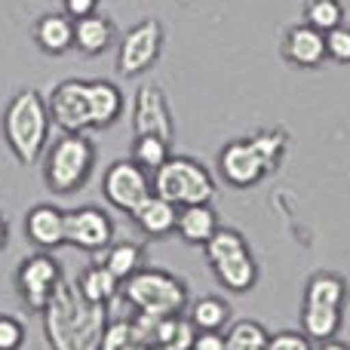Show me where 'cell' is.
I'll return each mask as SVG.
<instances>
[{"mask_svg": "<svg viewBox=\"0 0 350 350\" xmlns=\"http://www.w3.org/2000/svg\"><path fill=\"white\" fill-rule=\"evenodd\" d=\"M108 310L102 304L86 301L77 286L62 280L53 301L43 308V338L49 350H98L108 329Z\"/></svg>", "mask_w": 350, "mask_h": 350, "instance_id": "cell-1", "label": "cell"}, {"mask_svg": "<svg viewBox=\"0 0 350 350\" xmlns=\"http://www.w3.org/2000/svg\"><path fill=\"white\" fill-rule=\"evenodd\" d=\"M53 117L37 90H18L3 108V142L22 166H34L49 148Z\"/></svg>", "mask_w": 350, "mask_h": 350, "instance_id": "cell-2", "label": "cell"}, {"mask_svg": "<svg viewBox=\"0 0 350 350\" xmlns=\"http://www.w3.org/2000/svg\"><path fill=\"white\" fill-rule=\"evenodd\" d=\"M96 142L86 133H62L43 151V185L55 197H71L83 191L96 170Z\"/></svg>", "mask_w": 350, "mask_h": 350, "instance_id": "cell-3", "label": "cell"}, {"mask_svg": "<svg viewBox=\"0 0 350 350\" xmlns=\"http://www.w3.org/2000/svg\"><path fill=\"white\" fill-rule=\"evenodd\" d=\"M120 298L135 310V314L151 317H175L185 314L191 304V292L181 277L163 267H142L129 280H123Z\"/></svg>", "mask_w": 350, "mask_h": 350, "instance_id": "cell-4", "label": "cell"}, {"mask_svg": "<svg viewBox=\"0 0 350 350\" xmlns=\"http://www.w3.org/2000/svg\"><path fill=\"white\" fill-rule=\"evenodd\" d=\"M151 187L157 197L170 200L178 209L181 206L212 203L218 193L215 175L197 157H170L157 172H151Z\"/></svg>", "mask_w": 350, "mask_h": 350, "instance_id": "cell-5", "label": "cell"}, {"mask_svg": "<svg viewBox=\"0 0 350 350\" xmlns=\"http://www.w3.org/2000/svg\"><path fill=\"white\" fill-rule=\"evenodd\" d=\"M62 280H65L62 261L55 258L53 252L37 249V252H31L28 258H22V265L16 267L12 283H16V292H18L25 308L43 314V308L53 301V295L62 286Z\"/></svg>", "mask_w": 350, "mask_h": 350, "instance_id": "cell-6", "label": "cell"}, {"mask_svg": "<svg viewBox=\"0 0 350 350\" xmlns=\"http://www.w3.org/2000/svg\"><path fill=\"white\" fill-rule=\"evenodd\" d=\"M163 25L160 18H142L135 22L126 34L117 43V74L120 77H142L145 71H151L157 65L160 53H163Z\"/></svg>", "mask_w": 350, "mask_h": 350, "instance_id": "cell-7", "label": "cell"}, {"mask_svg": "<svg viewBox=\"0 0 350 350\" xmlns=\"http://www.w3.org/2000/svg\"><path fill=\"white\" fill-rule=\"evenodd\" d=\"M154 193L151 187V172L142 170L133 157L129 160H114L102 175V197L108 200V206L133 215L142 203Z\"/></svg>", "mask_w": 350, "mask_h": 350, "instance_id": "cell-8", "label": "cell"}, {"mask_svg": "<svg viewBox=\"0 0 350 350\" xmlns=\"http://www.w3.org/2000/svg\"><path fill=\"white\" fill-rule=\"evenodd\" d=\"M114 243V218L102 206H77L65 212V246L98 255Z\"/></svg>", "mask_w": 350, "mask_h": 350, "instance_id": "cell-9", "label": "cell"}, {"mask_svg": "<svg viewBox=\"0 0 350 350\" xmlns=\"http://www.w3.org/2000/svg\"><path fill=\"white\" fill-rule=\"evenodd\" d=\"M218 175L224 185L237 187V191H249L261 178L271 175V166L261 157V151L255 148L252 135L249 139H234L218 151Z\"/></svg>", "mask_w": 350, "mask_h": 350, "instance_id": "cell-10", "label": "cell"}, {"mask_svg": "<svg viewBox=\"0 0 350 350\" xmlns=\"http://www.w3.org/2000/svg\"><path fill=\"white\" fill-rule=\"evenodd\" d=\"M49 117L59 133H92L90 117V96H86V80L68 77L53 86L46 96Z\"/></svg>", "mask_w": 350, "mask_h": 350, "instance_id": "cell-11", "label": "cell"}, {"mask_svg": "<svg viewBox=\"0 0 350 350\" xmlns=\"http://www.w3.org/2000/svg\"><path fill=\"white\" fill-rule=\"evenodd\" d=\"M133 133L135 135H160L172 142L175 120L170 111V98L157 83H142L133 96Z\"/></svg>", "mask_w": 350, "mask_h": 350, "instance_id": "cell-12", "label": "cell"}, {"mask_svg": "<svg viewBox=\"0 0 350 350\" xmlns=\"http://www.w3.org/2000/svg\"><path fill=\"white\" fill-rule=\"evenodd\" d=\"M22 228L34 249L53 252L65 246V209H59L55 203H34L25 212Z\"/></svg>", "mask_w": 350, "mask_h": 350, "instance_id": "cell-13", "label": "cell"}, {"mask_svg": "<svg viewBox=\"0 0 350 350\" xmlns=\"http://www.w3.org/2000/svg\"><path fill=\"white\" fill-rule=\"evenodd\" d=\"M283 55L295 68H320L326 62V34L310 25H292L283 34Z\"/></svg>", "mask_w": 350, "mask_h": 350, "instance_id": "cell-14", "label": "cell"}, {"mask_svg": "<svg viewBox=\"0 0 350 350\" xmlns=\"http://www.w3.org/2000/svg\"><path fill=\"white\" fill-rule=\"evenodd\" d=\"M86 96H90L92 133L96 129H111L126 111V98H123L120 86L111 83V80H86Z\"/></svg>", "mask_w": 350, "mask_h": 350, "instance_id": "cell-15", "label": "cell"}, {"mask_svg": "<svg viewBox=\"0 0 350 350\" xmlns=\"http://www.w3.org/2000/svg\"><path fill=\"white\" fill-rule=\"evenodd\" d=\"M117 40V25L105 12H92L74 22V49L83 55H102Z\"/></svg>", "mask_w": 350, "mask_h": 350, "instance_id": "cell-16", "label": "cell"}, {"mask_svg": "<svg viewBox=\"0 0 350 350\" xmlns=\"http://www.w3.org/2000/svg\"><path fill=\"white\" fill-rule=\"evenodd\" d=\"M31 37L46 55H65L74 49V18L65 12H46L34 22Z\"/></svg>", "mask_w": 350, "mask_h": 350, "instance_id": "cell-17", "label": "cell"}, {"mask_svg": "<svg viewBox=\"0 0 350 350\" xmlns=\"http://www.w3.org/2000/svg\"><path fill=\"white\" fill-rule=\"evenodd\" d=\"M209 271L215 273V280L224 286V289L237 292V295L252 292L255 283H258V277H261L252 249H249V252H240V255H230V258H224V261H215V265H209Z\"/></svg>", "mask_w": 350, "mask_h": 350, "instance_id": "cell-18", "label": "cell"}, {"mask_svg": "<svg viewBox=\"0 0 350 350\" xmlns=\"http://www.w3.org/2000/svg\"><path fill=\"white\" fill-rule=\"evenodd\" d=\"M221 228L218 212L212 209V203H197V206H181L178 221H175V234L187 243V246H206L209 237Z\"/></svg>", "mask_w": 350, "mask_h": 350, "instance_id": "cell-19", "label": "cell"}, {"mask_svg": "<svg viewBox=\"0 0 350 350\" xmlns=\"http://www.w3.org/2000/svg\"><path fill=\"white\" fill-rule=\"evenodd\" d=\"M74 286H77V292L86 298V301L102 304V308H111V304L117 301V295H120L123 283L102 265V261H92L90 267H83V271L77 273Z\"/></svg>", "mask_w": 350, "mask_h": 350, "instance_id": "cell-20", "label": "cell"}, {"mask_svg": "<svg viewBox=\"0 0 350 350\" xmlns=\"http://www.w3.org/2000/svg\"><path fill=\"white\" fill-rule=\"evenodd\" d=\"M133 221L139 224L142 230H145L148 237H154V240H163V237L175 234V221H178V206H172L170 200L157 197V193H151V197L145 200V203L139 206V209L133 212Z\"/></svg>", "mask_w": 350, "mask_h": 350, "instance_id": "cell-21", "label": "cell"}, {"mask_svg": "<svg viewBox=\"0 0 350 350\" xmlns=\"http://www.w3.org/2000/svg\"><path fill=\"white\" fill-rule=\"evenodd\" d=\"M347 301V283L341 273L317 271L304 283V301L301 304H323V308H345Z\"/></svg>", "mask_w": 350, "mask_h": 350, "instance_id": "cell-22", "label": "cell"}, {"mask_svg": "<svg viewBox=\"0 0 350 350\" xmlns=\"http://www.w3.org/2000/svg\"><path fill=\"white\" fill-rule=\"evenodd\" d=\"M341 323H345V308H323V304H301V332L310 341H329L338 338Z\"/></svg>", "mask_w": 350, "mask_h": 350, "instance_id": "cell-23", "label": "cell"}, {"mask_svg": "<svg viewBox=\"0 0 350 350\" xmlns=\"http://www.w3.org/2000/svg\"><path fill=\"white\" fill-rule=\"evenodd\" d=\"M187 320L197 332H224L230 323V304L218 295H203L187 304Z\"/></svg>", "mask_w": 350, "mask_h": 350, "instance_id": "cell-24", "label": "cell"}, {"mask_svg": "<svg viewBox=\"0 0 350 350\" xmlns=\"http://www.w3.org/2000/svg\"><path fill=\"white\" fill-rule=\"evenodd\" d=\"M98 261H102V265L123 283V280H129L135 271L145 267V249H142L139 243H133V240H114L102 252V258Z\"/></svg>", "mask_w": 350, "mask_h": 350, "instance_id": "cell-25", "label": "cell"}, {"mask_svg": "<svg viewBox=\"0 0 350 350\" xmlns=\"http://www.w3.org/2000/svg\"><path fill=\"white\" fill-rule=\"evenodd\" d=\"M267 332L258 320H234L224 329V345L228 350H267Z\"/></svg>", "mask_w": 350, "mask_h": 350, "instance_id": "cell-26", "label": "cell"}, {"mask_svg": "<svg viewBox=\"0 0 350 350\" xmlns=\"http://www.w3.org/2000/svg\"><path fill=\"white\" fill-rule=\"evenodd\" d=\"M98 350H148V345L142 341L133 317H117V320H108Z\"/></svg>", "mask_w": 350, "mask_h": 350, "instance_id": "cell-27", "label": "cell"}, {"mask_svg": "<svg viewBox=\"0 0 350 350\" xmlns=\"http://www.w3.org/2000/svg\"><path fill=\"white\" fill-rule=\"evenodd\" d=\"M172 142L160 139V135H135L133 139V160L148 172H157L166 160L172 157L170 151Z\"/></svg>", "mask_w": 350, "mask_h": 350, "instance_id": "cell-28", "label": "cell"}, {"mask_svg": "<svg viewBox=\"0 0 350 350\" xmlns=\"http://www.w3.org/2000/svg\"><path fill=\"white\" fill-rule=\"evenodd\" d=\"M240 252H249V243H246V237L234 228H218L215 234L209 237V243L203 246L206 265H215V261H224V258L240 255Z\"/></svg>", "mask_w": 350, "mask_h": 350, "instance_id": "cell-29", "label": "cell"}, {"mask_svg": "<svg viewBox=\"0 0 350 350\" xmlns=\"http://www.w3.org/2000/svg\"><path fill=\"white\" fill-rule=\"evenodd\" d=\"M304 25L317 31H332L345 25V3L341 0H308L304 3Z\"/></svg>", "mask_w": 350, "mask_h": 350, "instance_id": "cell-30", "label": "cell"}, {"mask_svg": "<svg viewBox=\"0 0 350 350\" xmlns=\"http://www.w3.org/2000/svg\"><path fill=\"white\" fill-rule=\"evenodd\" d=\"M326 59L335 62V65H350V28L347 25L326 31Z\"/></svg>", "mask_w": 350, "mask_h": 350, "instance_id": "cell-31", "label": "cell"}, {"mask_svg": "<svg viewBox=\"0 0 350 350\" xmlns=\"http://www.w3.org/2000/svg\"><path fill=\"white\" fill-rule=\"evenodd\" d=\"M25 347V323L12 314H0V350Z\"/></svg>", "mask_w": 350, "mask_h": 350, "instance_id": "cell-32", "label": "cell"}, {"mask_svg": "<svg viewBox=\"0 0 350 350\" xmlns=\"http://www.w3.org/2000/svg\"><path fill=\"white\" fill-rule=\"evenodd\" d=\"M267 350H314V341L304 332L283 329V332H273L271 338H267Z\"/></svg>", "mask_w": 350, "mask_h": 350, "instance_id": "cell-33", "label": "cell"}, {"mask_svg": "<svg viewBox=\"0 0 350 350\" xmlns=\"http://www.w3.org/2000/svg\"><path fill=\"white\" fill-rule=\"evenodd\" d=\"M98 3H102V0H62V12H65V16H71L74 22H77V18L98 12Z\"/></svg>", "mask_w": 350, "mask_h": 350, "instance_id": "cell-34", "label": "cell"}, {"mask_svg": "<svg viewBox=\"0 0 350 350\" xmlns=\"http://www.w3.org/2000/svg\"><path fill=\"white\" fill-rule=\"evenodd\" d=\"M191 350H228V345H224V332H197Z\"/></svg>", "mask_w": 350, "mask_h": 350, "instance_id": "cell-35", "label": "cell"}, {"mask_svg": "<svg viewBox=\"0 0 350 350\" xmlns=\"http://www.w3.org/2000/svg\"><path fill=\"white\" fill-rule=\"evenodd\" d=\"M314 350H350V345H345V341H338V338H329V341H320Z\"/></svg>", "mask_w": 350, "mask_h": 350, "instance_id": "cell-36", "label": "cell"}, {"mask_svg": "<svg viewBox=\"0 0 350 350\" xmlns=\"http://www.w3.org/2000/svg\"><path fill=\"white\" fill-rule=\"evenodd\" d=\"M6 240H10V224H6V218L0 215V249L6 246Z\"/></svg>", "mask_w": 350, "mask_h": 350, "instance_id": "cell-37", "label": "cell"}, {"mask_svg": "<svg viewBox=\"0 0 350 350\" xmlns=\"http://www.w3.org/2000/svg\"><path fill=\"white\" fill-rule=\"evenodd\" d=\"M148 350H166V347H148Z\"/></svg>", "mask_w": 350, "mask_h": 350, "instance_id": "cell-38", "label": "cell"}]
</instances>
